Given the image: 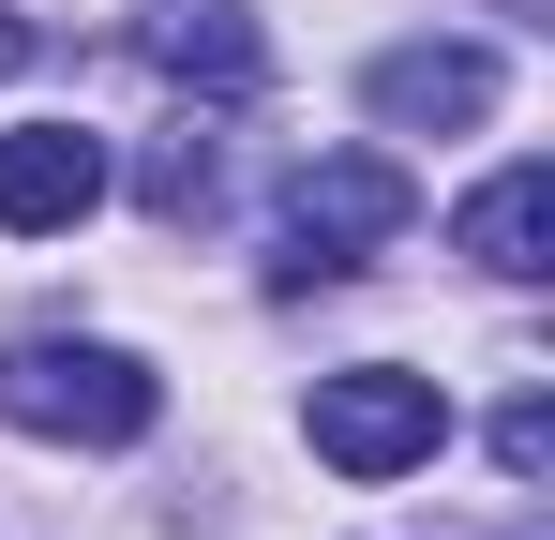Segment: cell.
Segmentation results:
<instances>
[{
    "label": "cell",
    "instance_id": "1",
    "mask_svg": "<svg viewBox=\"0 0 555 540\" xmlns=\"http://www.w3.org/2000/svg\"><path fill=\"white\" fill-rule=\"evenodd\" d=\"M0 421L61 450H135L166 421V375L135 346H91V331H30V346H0Z\"/></svg>",
    "mask_w": 555,
    "mask_h": 540
},
{
    "label": "cell",
    "instance_id": "2",
    "mask_svg": "<svg viewBox=\"0 0 555 540\" xmlns=\"http://www.w3.org/2000/svg\"><path fill=\"white\" fill-rule=\"evenodd\" d=\"M405 166L390 151H315V166L285 180V226H271V285L300 300V285H346V270L375 256V241H405Z\"/></svg>",
    "mask_w": 555,
    "mask_h": 540
},
{
    "label": "cell",
    "instance_id": "3",
    "mask_svg": "<svg viewBox=\"0 0 555 540\" xmlns=\"http://www.w3.org/2000/svg\"><path fill=\"white\" fill-rule=\"evenodd\" d=\"M300 436H315V465H346V480H405V465L451 450V390L405 375V360H346V375H315Z\"/></svg>",
    "mask_w": 555,
    "mask_h": 540
},
{
    "label": "cell",
    "instance_id": "4",
    "mask_svg": "<svg viewBox=\"0 0 555 540\" xmlns=\"http://www.w3.org/2000/svg\"><path fill=\"white\" fill-rule=\"evenodd\" d=\"M91 210H105V136H76V120H15L0 136V241H61Z\"/></svg>",
    "mask_w": 555,
    "mask_h": 540
},
{
    "label": "cell",
    "instance_id": "5",
    "mask_svg": "<svg viewBox=\"0 0 555 540\" xmlns=\"http://www.w3.org/2000/svg\"><path fill=\"white\" fill-rule=\"evenodd\" d=\"M495 46H390L361 76V105L390 120V136H465V120H495Z\"/></svg>",
    "mask_w": 555,
    "mask_h": 540
},
{
    "label": "cell",
    "instance_id": "6",
    "mask_svg": "<svg viewBox=\"0 0 555 540\" xmlns=\"http://www.w3.org/2000/svg\"><path fill=\"white\" fill-rule=\"evenodd\" d=\"M151 61H166L181 90H210V105H241V90L271 76V46H256L241 0H151Z\"/></svg>",
    "mask_w": 555,
    "mask_h": 540
},
{
    "label": "cell",
    "instance_id": "7",
    "mask_svg": "<svg viewBox=\"0 0 555 540\" xmlns=\"http://www.w3.org/2000/svg\"><path fill=\"white\" fill-rule=\"evenodd\" d=\"M451 241L495 270V285H526V270H541V241H555V180H541V166H495V180L451 210Z\"/></svg>",
    "mask_w": 555,
    "mask_h": 540
},
{
    "label": "cell",
    "instance_id": "8",
    "mask_svg": "<svg viewBox=\"0 0 555 540\" xmlns=\"http://www.w3.org/2000/svg\"><path fill=\"white\" fill-rule=\"evenodd\" d=\"M151 210H166V226L210 210V136H166V151H151Z\"/></svg>",
    "mask_w": 555,
    "mask_h": 540
},
{
    "label": "cell",
    "instance_id": "9",
    "mask_svg": "<svg viewBox=\"0 0 555 540\" xmlns=\"http://www.w3.org/2000/svg\"><path fill=\"white\" fill-rule=\"evenodd\" d=\"M495 465H511V480H526V496H541V465H555V406H541V390H526V406H511V421H495Z\"/></svg>",
    "mask_w": 555,
    "mask_h": 540
},
{
    "label": "cell",
    "instance_id": "10",
    "mask_svg": "<svg viewBox=\"0 0 555 540\" xmlns=\"http://www.w3.org/2000/svg\"><path fill=\"white\" fill-rule=\"evenodd\" d=\"M15 61H30V30H15V0H0V76H15Z\"/></svg>",
    "mask_w": 555,
    "mask_h": 540
},
{
    "label": "cell",
    "instance_id": "11",
    "mask_svg": "<svg viewBox=\"0 0 555 540\" xmlns=\"http://www.w3.org/2000/svg\"><path fill=\"white\" fill-rule=\"evenodd\" d=\"M511 15H541V0H511Z\"/></svg>",
    "mask_w": 555,
    "mask_h": 540
}]
</instances>
